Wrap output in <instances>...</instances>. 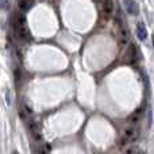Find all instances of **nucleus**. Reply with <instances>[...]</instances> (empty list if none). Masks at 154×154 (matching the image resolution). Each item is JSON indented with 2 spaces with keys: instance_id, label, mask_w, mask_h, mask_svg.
<instances>
[{
  "instance_id": "obj_2",
  "label": "nucleus",
  "mask_w": 154,
  "mask_h": 154,
  "mask_svg": "<svg viewBox=\"0 0 154 154\" xmlns=\"http://www.w3.org/2000/svg\"><path fill=\"white\" fill-rule=\"evenodd\" d=\"M137 139V131L135 128L133 127V126H128V127H126V130L123 131L122 134V138H120V143L122 145H130L131 142H134Z\"/></svg>"
},
{
  "instance_id": "obj_4",
  "label": "nucleus",
  "mask_w": 154,
  "mask_h": 154,
  "mask_svg": "<svg viewBox=\"0 0 154 154\" xmlns=\"http://www.w3.org/2000/svg\"><path fill=\"white\" fill-rule=\"evenodd\" d=\"M29 128L30 131H31L32 137H34V139H37V141H41L42 139V126H41L39 122H37V120H31V122L29 123Z\"/></svg>"
},
{
  "instance_id": "obj_13",
  "label": "nucleus",
  "mask_w": 154,
  "mask_h": 154,
  "mask_svg": "<svg viewBox=\"0 0 154 154\" xmlns=\"http://www.w3.org/2000/svg\"><path fill=\"white\" fill-rule=\"evenodd\" d=\"M4 99H5V103H7V106L11 107V104H12V100H11V91L8 89V88L4 91Z\"/></svg>"
},
{
  "instance_id": "obj_15",
  "label": "nucleus",
  "mask_w": 154,
  "mask_h": 154,
  "mask_svg": "<svg viewBox=\"0 0 154 154\" xmlns=\"http://www.w3.org/2000/svg\"><path fill=\"white\" fill-rule=\"evenodd\" d=\"M14 77H15L16 81H19V80H20V70L16 69V68H15V70H14Z\"/></svg>"
},
{
  "instance_id": "obj_14",
  "label": "nucleus",
  "mask_w": 154,
  "mask_h": 154,
  "mask_svg": "<svg viewBox=\"0 0 154 154\" xmlns=\"http://www.w3.org/2000/svg\"><path fill=\"white\" fill-rule=\"evenodd\" d=\"M10 5V0H0V10H7Z\"/></svg>"
},
{
  "instance_id": "obj_12",
  "label": "nucleus",
  "mask_w": 154,
  "mask_h": 154,
  "mask_svg": "<svg viewBox=\"0 0 154 154\" xmlns=\"http://www.w3.org/2000/svg\"><path fill=\"white\" fill-rule=\"evenodd\" d=\"M137 153H138V149L134 145H127L125 147V150H123V154H137Z\"/></svg>"
},
{
  "instance_id": "obj_17",
  "label": "nucleus",
  "mask_w": 154,
  "mask_h": 154,
  "mask_svg": "<svg viewBox=\"0 0 154 154\" xmlns=\"http://www.w3.org/2000/svg\"><path fill=\"white\" fill-rule=\"evenodd\" d=\"M137 154H145L143 152H138V153H137Z\"/></svg>"
},
{
  "instance_id": "obj_18",
  "label": "nucleus",
  "mask_w": 154,
  "mask_h": 154,
  "mask_svg": "<svg viewBox=\"0 0 154 154\" xmlns=\"http://www.w3.org/2000/svg\"><path fill=\"white\" fill-rule=\"evenodd\" d=\"M12 154H19L18 152H12Z\"/></svg>"
},
{
  "instance_id": "obj_10",
  "label": "nucleus",
  "mask_w": 154,
  "mask_h": 154,
  "mask_svg": "<svg viewBox=\"0 0 154 154\" xmlns=\"http://www.w3.org/2000/svg\"><path fill=\"white\" fill-rule=\"evenodd\" d=\"M32 4H34V0H19L18 2V7L20 8V11H23V12L29 11L30 8L32 7Z\"/></svg>"
},
{
  "instance_id": "obj_5",
  "label": "nucleus",
  "mask_w": 154,
  "mask_h": 154,
  "mask_svg": "<svg viewBox=\"0 0 154 154\" xmlns=\"http://www.w3.org/2000/svg\"><path fill=\"white\" fill-rule=\"evenodd\" d=\"M139 51H138V48H137L134 43H131L130 46H128V49L126 50V56H125V58H126V61H128V62H131V61H137V60L139 58Z\"/></svg>"
},
{
  "instance_id": "obj_1",
  "label": "nucleus",
  "mask_w": 154,
  "mask_h": 154,
  "mask_svg": "<svg viewBox=\"0 0 154 154\" xmlns=\"http://www.w3.org/2000/svg\"><path fill=\"white\" fill-rule=\"evenodd\" d=\"M14 32L15 35L22 41H30L31 39V34H30V30L26 24H16L14 23Z\"/></svg>"
},
{
  "instance_id": "obj_7",
  "label": "nucleus",
  "mask_w": 154,
  "mask_h": 154,
  "mask_svg": "<svg viewBox=\"0 0 154 154\" xmlns=\"http://www.w3.org/2000/svg\"><path fill=\"white\" fill-rule=\"evenodd\" d=\"M19 115L20 118L24 120V122H31V109H30L29 106H26L24 103H22L20 108H19Z\"/></svg>"
},
{
  "instance_id": "obj_16",
  "label": "nucleus",
  "mask_w": 154,
  "mask_h": 154,
  "mask_svg": "<svg viewBox=\"0 0 154 154\" xmlns=\"http://www.w3.org/2000/svg\"><path fill=\"white\" fill-rule=\"evenodd\" d=\"M152 41H153V46H154V35L152 37Z\"/></svg>"
},
{
  "instance_id": "obj_8",
  "label": "nucleus",
  "mask_w": 154,
  "mask_h": 154,
  "mask_svg": "<svg viewBox=\"0 0 154 154\" xmlns=\"http://www.w3.org/2000/svg\"><path fill=\"white\" fill-rule=\"evenodd\" d=\"M123 3H125V7L128 14H131V15H138L139 8H138V4L135 3V0H123Z\"/></svg>"
},
{
  "instance_id": "obj_3",
  "label": "nucleus",
  "mask_w": 154,
  "mask_h": 154,
  "mask_svg": "<svg viewBox=\"0 0 154 154\" xmlns=\"http://www.w3.org/2000/svg\"><path fill=\"white\" fill-rule=\"evenodd\" d=\"M118 26H119V30H118V37H119V43L120 46H126L128 42H130V35H128V31L126 29V26H123L120 19H118Z\"/></svg>"
},
{
  "instance_id": "obj_9",
  "label": "nucleus",
  "mask_w": 154,
  "mask_h": 154,
  "mask_svg": "<svg viewBox=\"0 0 154 154\" xmlns=\"http://www.w3.org/2000/svg\"><path fill=\"white\" fill-rule=\"evenodd\" d=\"M137 35H138V38H139L141 41H146V38H147L146 26H145L142 22H139V23L137 24Z\"/></svg>"
},
{
  "instance_id": "obj_6",
  "label": "nucleus",
  "mask_w": 154,
  "mask_h": 154,
  "mask_svg": "<svg viewBox=\"0 0 154 154\" xmlns=\"http://www.w3.org/2000/svg\"><path fill=\"white\" fill-rule=\"evenodd\" d=\"M115 10H116V3L115 0H104L103 2V14L104 16L109 18V16L114 15Z\"/></svg>"
},
{
  "instance_id": "obj_11",
  "label": "nucleus",
  "mask_w": 154,
  "mask_h": 154,
  "mask_svg": "<svg viewBox=\"0 0 154 154\" xmlns=\"http://www.w3.org/2000/svg\"><path fill=\"white\" fill-rule=\"evenodd\" d=\"M51 152V146L49 143L43 145V146H39L37 149V154H49Z\"/></svg>"
}]
</instances>
